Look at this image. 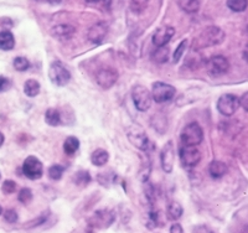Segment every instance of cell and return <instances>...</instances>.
Returning <instances> with one entry per match:
<instances>
[{
    "label": "cell",
    "mask_w": 248,
    "mask_h": 233,
    "mask_svg": "<svg viewBox=\"0 0 248 233\" xmlns=\"http://www.w3.org/2000/svg\"><path fill=\"white\" fill-rule=\"evenodd\" d=\"M225 31L221 28H218V26H207L192 41V50L199 51L201 48L220 45L225 41Z\"/></svg>",
    "instance_id": "6da1fadb"
},
{
    "label": "cell",
    "mask_w": 248,
    "mask_h": 233,
    "mask_svg": "<svg viewBox=\"0 0 248 233\" xmlns=\"http://www.w3.org/2000/svg\"><path fill=\"white\" fill-rule=\"evenodd\" d=\"M180 140L183 145L186 146H198L199 144L202 143L203 130L200 124L194 122L184 126L180 134Z\"/></svg>",
    "instance_id": "7a4b0ae2"
},
{
    "label": "cell",
    "mask_w": 248,
    "mask_h": 233,
    "mask_svg": "<svg viewBox=\"0 0 248 233\" xmlns=\"http://www.w3.org/2000/svg\"><path fill=\"white\" fill-rule=\"evenodd\" d=\"M150 94H152V98L156 103H165V102L174 99L175 94H176V90L171 84L158 81L153 83L152 93Z\"/></svg>",
    "instance_id": "3957f363"
},
{
    "label": "cell",
    "mask_w": 248,
    "mask_h": 233,
    "mask_svg": "<svg viewBox=\"0 0 248 233\" xmlns=\"http://www.w3.org/2000/svg\"><path fill=\"white\" fill-rule=\"evenodd\" d=\"M132 99L133 103H134V106H136V108L139 112H147L152 107V94L148 91V88L140 86V84H137V86L133 87Z\"/></svg>",
    "instance_id": "277c9868"
},
{
    "label": "cell",
    "mask_w": 248,
    "mask_h": 233,
    "mask_svg": "<svg viewBox=\"0 0 248 233\" xmlns=\"http://www.w3.org/2000/svg\"><path fill=\"white\" fill-rule=\"evenodd\" d=\"M48 78L57 87H63L70 82L71 73L61 62L55 61L48 68Z\"/></svg>",
    "instance_id": "5b68a950"
},
{
    "label": "cell",
    "mask_w": 248,
    "mask_h": 233,
    "mask_svg": "<svg viewBox=\"0 0 248 233\" xmlns=\"http://www.w3.org/2000/svg\"><path fill=\"white\" fill-rule=\"evenodd\" d=\"M205 68L211 77H220L229 72L230 62L222 55H216L205 62Z\"/></svg>",
    "instance_id": "8992f818"
},
{
    "label": "cell",
    "mask_w": 248,
    "mask_h": 233,
    "mask_svg": "<svg viewBox=\"0 0 248 233\" xmlns=\"http://www.w3.org/2000/svg\"><path fill=\"white\" fill-rule=\"evenodd\" d=\"M240 107V98L234 94H223L217 101V110L225 117H231Z\"/></svg>",
    "instance_id": "52a82bcc"
},
{
    "label": "cell",
    "mask_w": 248,
    "mask_h": 233,
    "mask_svg": "<svg viewBox=\"0 0 248 233\" xmlns=\"http://www.w3.org/2000/svg\"><path fill=\"white\" fill-rule=\"evenodd\" d=\"M181 165L184 168H195L201 161V152L196 146H181L179 150Z\"/></svg>",
    "instance_id": "ba28073f"
},
{
    "label": "cell",
    "mask_w": 248,
    "mask_h": 233,
    "mask_svg": "<svg viewBox=\"0 0 248 233\" xmlns=\"http://www.w3.org/2000/svg\"><path fill=\"white\" fill-rule=\"evenodd\" d=\"M23 172L30 180L41 179L44 175L43 163L36 156H28L23 163Z\"/></svg>",
    "instance_id": "9c48e42d"
},
{
    "label": "cell",
    "mask_w": 248,
    "mask_h": 233,
    "mask_svg": "<svg viewBox=\"0 0 248 233\" xmlns=\"http://www.w3.org/2000/svg\"><path fill=\"white\" fill-rule=\"evenodd\" d=\"M127 137L130 143L136 146V148H138L139 150L147 152V150H149L152 148V143H150L149 138L147 137L145 132H143L139 126H132L128 130Z\"/></svg>",
    "instance_id": "30bf717a"
},
{
    "label": "cell",
    "mask_w": 248,
    "mask_h": 233,
    "mask_svg": "<svg viewBox=\"0 0 248 233\" xmlns=\"http://www.w3.org/2000/svg\"><path fill=\"white\" fill-rule=\"evenodd\" d=\"M96 81L101 88L109 90L118 81V72L113 68H102L97 72Z\"/></svg>",
    "instance_id": "8fae6325"
},
{
    "label": "cell",
    "mask_w": 248,
    "mask_h": 233,
    "mask_svg": "<svg viewBox=\"0 0 248 233\" xmlns=\"http://www.w3.org/2000/svg\"><path fill=\"white\" fill-rule=\"evenodd\" d=\"M175 35V29L172 26H160L155 30L153 34V44L156 47H163L167 46Z\"/></svg>",
    "instance_id": "7c38bea8"
},
{
    "label": "cell",
    "mask_w": 248,
    "mask_h": 233,
    "mask_svg": "<svg viewBox=\"0 0 248 233\" xmlns=\"http://www.w3.org/2000/svg\"><path fill=\"white\" fill-rule=\"evenodd\" d=\"M161 168L165 172L170 174L172 171V168H174V160H175V152H174V144L171 140L168 141L165 145L163 146L161 149Z\"/></svg>",
    "instance_id": "4fadbf2b"
},
{
    "label": "cell",
    "mask_w": 248,
    "mask_h": 233,
    "mask_svg": "<svg viewBox=\"0 0 248 233\" xmlns=\"http://www.w3.org/2000/svg\"><path fill=\"white\" fill-rule=\"evenodd\" d=\"M108 34V24L105 21H98V23L93 24L88 30V40L96 45H99L103 42Z\"/></svg>",
    "instance_id": "5bb4252c"
},
{
    "label": "cell",
    "mask_w": 248,
    "mask_h": 233,
    "mask_svg": "<svg viewBox=\"0 0 248 233\" xmlns=\"http://www.w3.org/2000/svg\"><path fill=\"white\" fill-rule=\"evenodd\" d=\"M114 218L116 217H114L113 212L108 210H102L97 211L96 214L93 215L92 218L90 219V223L96 228H107L112 225Z\"/></svg>",
    "instance_id": "9a60e30c"
},
{
    "label": "cell",
    "mask_w": 248,
    "mask_h": 233,
    "mask_svg": "<svg viewBox=\"0 0 248 233\" xmlns=\"http://www.w3.org/2000/svg\"><path fill=\"white\" fill-rule=\"evenodd\" d=\"M75 32H76V29L75 26L70 25V24H59V25H55L54 28L51 29V35L57 40H70L71 37L74 36Z\"/></svg>",
    "instance_id": "2e32d148"
},
{
    "label": "cell",
    "mask_w": 248,
    "mask_h": 233,
    "mask_svg": "<svg viewBox=\"0 0 248 233\" xmlns=\"http://www.w3.org/2000/svg\"><path fill=\"white\" fill-rule=\"evenodd\" d=\"M209 172L211 175V177L214 179H221L225 175H227L229 172V168L226 165L225 163L220 160H214L211 164L209 165Z\"/></svg>",
    "instance_id": "e0dca14e"
},
{
    "label": "cell",
    "mask_w": 248,
    "mask_h": 233,
    "mask_svg": "<svg viewBox=\"0 0 248 233\" xmlns=\"http://www.w3.org/2000/svg\"><path fill=\"white\" fill-rule=\"evenodd\" d=\"M15 46L14 35L8 30L0 31V50L10 51Z\"/></svg>",
    "instance_id": "ac0fdd59"
},
{
    "label": "cell",
    "mask_w": 248,
    "mask_h": 233,
    "mask_svg": "<svg viewBox=\"0 0 248 233\" xmlns=\"http://www.w3.org/2000/svg\"><path fill=\"white\" fill-rule=\"evenodd\" d=\"M109 160V154L105 149H97L91 155V161L93 165L96 166H105Z\"/></svg>",
    "instance_id": "d6986e66"
},
{
    "label": "cell",
    "mask_w": 248,
    "mask_h": 233,
    "mask_svg": "<svg viewBox=\"0 0 248 233\" xmlns=\"http://www.w3.org/2000/svg\"><path fill=\"white\" fill-rule=\"evenodd\" d=\"M201 5V0H179V6L187 14H194L199 12Z\"/></svg>",
    "instance_id": "ffe728a7"
},
{
    "label": "cell",
    "mask_w": 248,
    "mask_h": 233,
    "mask_svg": "<svg viewBox=\"0 0 248 233\" xmlns=\"http://www.w3.org/2000/svg\"><path fill=\"white\" fill-rule=\"evenodd\" d=\"M45 122L51 126H57L62 123L61 113L59 109L55 108H48L45 113Z\"/></svg>",
    "instance_id": "44dd1931"
},
{
    "label": "cell",
    "mask_w": 248,
    "mask_h": 233,
    "mask_svg": "<svg viewBox=\"0 0 248 233\" xmlns=\"http://www.w3.org/2000/svg\"><path fill=\"white\" fill-rule=\"evenodd\" d=\"M169 56H170L169 47H167V46H163V47H158L156 50L154 51V52H153L152 60L155 62V63L161 65V63H165V62L169 60Z\"/></svg>",
    "instance_id": "7402d4cb"
},
{
    "label": "cell",
    "mask_w": 248,
    "mask_h": 233,
    "mask_svg": "<svg viewBox=\"0 0 248 233\" xmlns=\"http://www.w3.org/2000/svg\"><path fill=\"white\" fill-rule=\"evenodd\" d=\"M183 212H184L183 206H181L179 202H176V201H172V202L168 206V210H167L168 218L171 219V221H178L179 218H181Z\"/></svg>",
    "instance_id": "603a6c76"
},
{
    "label": "cell",
    "mask_w": 248,
    "mask_h": 233,
    "mask_svg": "<svg viewBox=\"0 0 248 233\" xmlns=\"http://www.w3.org/2000/svg\"><path fill=\"white\" fill-rule=\"evenodd\" d=\"M40 83L36 79H28L24 84V92L28 97H36L40 93Z\"/></svg>",
    "instance_id": "cb8c5ba5"
},
{
    "label": "cell",
    "mask_w": 248,
    "mask_h": 233,
    "mask_svg": "<svg viewBox=\"0 0 248 233\" xmlns=\"http://www.w3.org/2000/svg\"><path fill=\"white\" fill-rule=\"evenodd\" d=\"M78 149H79V140L76 137L66 138L65 143H63V150H65L66 154L74 155Z\"/></svg>",
    "instance_id": "d4e9b609"
},
{
    "label": "cell",
    "mask_w": 248,
    "mask_h": 233,
    "mask_svg": "<svg viewBox=\"0 0 248 233\" xmlns=\"http://www.w3.org/2000/svg\"><path fill=\"white\" fill-rule=\"evenodd\" d=\"M226 4L233 13H243L248 8V0H227Z\"/></svg>",
    "instance_id": "484cf974"
},
{
    "label": "cell",
    "mask_w": 248,
    "mask_h": 233,
    "mask_svg": "<svg viewBox=\"0 0 248 233\" xmlns=\"http://www.w3.org/2000/svg\"><path fill=\"white\" fill-rule=\"evenodd\" d=\"M187 45H189V41H187V40H184V41H181L180 44H179L176 50L174 51V55H172V62H174V63H178V62L180 61L181 57L184 56V52H185Z\"/></svg>",
    "instance_id": "4316f807"
},
{
    "label": "cell",
    "mask_w": 248,
    "mask_h": 233,
    "mask_svg": "<svg viewBox=\"0 0 248 233\" xmlns=\"http://www.w3.org/2000/svg\"><path fill=\"white\" fill-rule=\"evenodd\" d=\"M75 183L79 186H86L91 183V175L88 171L81 170L75 175Z\"/></svg>",
    "instance_id": "83f0119b"
},
{
    "label": "cell",
    "mask_w": 248,
    "mask_h": 233,
    "mask_svg": "<svg viewBox=\"0 0 248 233\" xmlns=\"http://www.w3.org/2000/svg\"><path fill=\"white\" fill-rule=\"evenodd\" d=\"M63 171H65V168L60 164H55V165L50 166L48 169V176L52 180H60L63 175Z\"/></svg>",
    "instance_id": "f1b7e54d"
},
{
    "label": "cell",
    "mask_w": 248,
    "mask_h": 233,
    "mask_svg": "<svg viewBox=\"0 0 248 233\" xmlns=\"http://www.w3.org/2000/svg\"><path fill=\"white\" fill-rule=\"evenodd\" d=\"M32 191H31L30 188L24 187L20 190L19 195H17V200H19L20 202L24 203V205H28V203L31 202V200H32Z\"/></svg>",
    "instance_id": "f546056e"
},
{
    "label": "cell",
    "mask_w": 248,
    "mask_h": 233,
    "mask_svg": "<svg viewBox=\"0 0 248 233\" xmlns=\"http://www.w3.org/2000/svg\"><path fill=\"white\" fill-rule=\"evenodd\" d=\"M13 65H14V68L16 71H19V72H24V71H26L29 67H30V62H29V60L25 59V57L20 56L14 60Z\"/></svg>",
    "instance_id": "4dcf8cb0"
},
{
    "label": "cell",
    "mask_w": 248,
    "mask_h": 233,
    "mask_svg": "<svg viewBox=\"0 0 248 233\" xmlns=\"http://www.w3.org/2000/svg\"><path fill=\"white\" fill-rule=\"evenodd\" d=\"M147 5L148 0H132L130 1V9L136 13H141L144 9L147 8Z\"/></svg>",
    "instance_id": "1f68e13d"
},
{
    "label": "cell",
    "mask_w": 248,
    "mask_h": 233,
    "mask_svg": "<svg viewBox=\"0 0 248 233\" xmlns=\"http://www.w3.org/2000/svg\"><path fill=\"white\" fill-rule=\"evenodd\" d=\"M1 191L5 195L14 194L16 191V183L13 181V180H6V181H4L3 186H1Z\"/></svg>",
    "instance_id": "d6a6232c"
},
{
    "label": "cell",
    "mask_w": 248,
    "mask_h": 233,
    "mask_svg": "<svg viewBox=\"0 0 248 233\" xmlns=\"http://www.w3.org/2000/svg\"><path fill=\"white\" fill-rule=\"evenodd\" d=\"M4 218L9 223H15L17 221V214L15 210H6L4 212Z\"/></svg>",
    "instance_id": "836d02e7"
},
{
    "label": "cell",
    "mask_w": 248,
    "mask_h": 233,
    "mask_svg": "<svg viewBox=\"0 0 248 233\" xmlns=\"http://www.w3.org/2000/svg\"><path fill=\"white\" fill-rule=\"evenodd\" d=\"M10 88V81L5 77L0 76V92H5Z\"/></svg>",
    "instance_id": "e575fe53"
},
{
    "label": "cell",
    "mask_w": 248,
    "mask_h": 233,
    "mask_svg": "<svg viewBox=\"0 0 248 233\" xmlns=\"http://www.w3.org/2000/svg\"><path fill=\"white\" fill-rule=\"evenodd\" d=\"M240 106L246 112H248V92L243 93V96L240 98Z\"/></svg>",
    "instance_id": "d590c367"
},
{
    "label": "cell",
    "mask_w": 248,
    "mask_h": 233,
    "mask_svg": "<svg viewBox=\"0 0 248 233\" xmlns=\"http://www.w3.org/2000/svg\"><path fill=\"white\" fill-rule=\"evenodd\" d=\"M170 233H184L183 227H181L180 223H174L170 227Z\"/></svg>",
    "instance_id": "8d00e7d4"
},
{
    "label": "cell",
    "mask_w": 248,
    "mask_h": 233,
    "mask_svg": "<svg viewBox=\"0 0 248 233\" xmlns=\"http://www.w3.org/2000/svg\"><path fill=\"white\" fill-rule=\"evenodd\" d=\"M243 59H245V61L248 63V44L245 46V48H243Z\"/></svg>",
    "instance_id": "74e56055"
},
{
    "label": "cell",
    "mask_w": 248,
    "mask_h": 233,
    "mask_svg": "<svg viewBox=\"0 0 248 233\" xmlns=\"http://www.w3.org/2000/svg\"><path fill=\"white\" fill-rule=\"evenodd\" d=\"M4 140H5V137H4L3 133L0 132V146L3 145V144H4Z\"/></svg>",
    "instance_id": "f35d334b"
},
{
    "label": "cell",
    "mask_w": 248,
    "mask_h": 233,
    "mask_svg": "<svg viewBox=\"0 0 248 233\" xmlns=\"http://www.w3.org/2000/svg\"><path fill=\"white\" fill-rule=\"evenodd\" d=\"M86 1H88V3H98L101 0H86Z\"/></svg>",
    "instance_id": "ab89813d"
},
{
    "label": "cell",
    "mask_w": 248,
    "mask_h": 233,
    "mask_svg": "<svg viewBox=\"0 0 248 233\" xmlns=\"http://www.w3.org/2000/svg\"><path fill=\"white\" fill-rule=\"evenodd\" d=\"M3 214V207H1V206H0V215Z\"/></svg>",
    "instance_id": "60d3db41"
},
{
    "label": "cell",
    "mask_w": 248,
    "mask_h": 233,
    "mask_svg": "<svg viewBox=\"0 0 248 233\" xmlns=\"http://www.w3.org/2000/svg\"><path fill=\"white\" fill-rule=\"evenodd\" d=\"M247 31H248V21H247Z\"/></svg>",
    "instance_id": "b9f144b4"
},
{
    "label": "cell",
    "mask_w": 248,
    "mask_h": 233,
    "mask_svg": "<svg viewBox=\"0 0 248 233\" xmlns=\"http://www.w3.org/2000/svg\"><path fill=\"white\" fill-rule=\"evenodd\" d=\"M0 176H1V175H0Z\"/></svg>",
    "instance_id": "7bdbcfd3"
}]
</instances>
